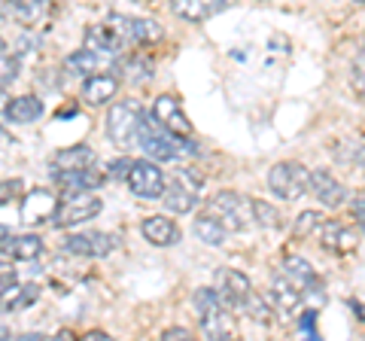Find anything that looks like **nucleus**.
<instances>
[{
    "label": "nucleus",
    "mask_w": 365,
    "mask_h": 341,
    "mask_svg": "<svg viewBox=\"0 0 365 341\" xmlns=\"http://www.w3.org/2000/svg\"><path fill=\"white\" fill-rule=\"evenodd\" d=\"M119 71H122V76L128 79V83H146V79L153 76V64L146 58H140V55H134V58H125L119 64Z\"/></svg>",
    "instance_id": "32"
},
{
    "label": "nucleus",
    "mask_w": 365,
    "mask_h": 341,
    "mask_svg": "<svg viewBox=\"0 0 365 341\" xmlns=\"http://www.w3.org/2000/svg\"><path fill=\"white\" fill-rule=\"evenodd\" d=\"M353 88L365 98V49L356 55V61H353Z\"/></svg>",
    "instance_id": "36"
},
{
    "label": "nucleus",
    "mask_w": 365,
    "mask_h": 341,
    "mask_svg": "<svg viewBox=\"0 0 365 341\" xmlns=\"http://www.w3.org/2000/svg\"><path fill=\"white\" fill-rule=\"evenodd\" d=\"M228 0H170V9L174 16H180L182 21H207L210 16H216Z\"/></svg>",
    "instance_id": "24"
},
{
    "label": "nucleus",
    "mask_w": 365,
    "mask_h": 341,
    "mask_svg": "<svg viewBox=\"0 0 365 341\" xmlns=\"http://www.w3.org/2000/svg\"><path fill=\"white\" fill-rule=\"evenodd\" d=\"M356 4H365V0H356Z\"/></svg>",
    "instance_id": "49"
},
{
    "label": "nucleus",
    "mask_w": 365,
    "mask_h": 341,
    "mask_svg": "<svg viewBox=\"0 0 365 341\" xmlns=\"http://www.w3.org/2000/svg\"><path fill=\"white\" fill-rule=\"evenodd\" d=\"M253 213H256V225H262V229H277L280 225V210L271 208L268 201L253 198Z\"/></svg>",
    "instance_id": "33"
},
{
    "label": "nucleus",
    "mask_w": 365,
    "mask_h": 341,
    "mask_svg": "<svg viewBox=\"0 0 365 341\" xmlns=\"http://www.w3.org/2000/svg\"><path fill=\"white\" fill-rule=\"evenodd\" d=\"M216 292H220V299L232 311H244L247 299L253 295V283H250V278L244 275V271L222 268L220 275H216Z\"/></svg>",
    "instance_id": "12"
},
{
    "label": "nucleus",
    "mask_w": 365,
    "mask_h": 341,
    "mask_svg": "<svg viewBox=\"0 0 365 341\" xmlns=\"http://www.w3.org/2000/svg\"><path fill=\"white\" fill-rule=\"evenodd\" d=\"M299 323H302V329L311 338H319V332H317V311H304V317H302Z\"/></svg>",
    "instance_id": "40"
},
{
    "label": "nucleus",
    "mask_w": 365,
    "mask_h": 341,
    "mask_svg": "<svg viewBox=\"0 0 365 341\" xmlns=\"http://www.w3.org/2000/svg\"><path fill=\"white\" fill-rule=\"evenodd\" d=\"M43 113H46L43 98L19 95V98H13V101H6L4 104V122H9V125H31V122H37Z\"/></svg>",
    "instance_id": "18"
},
{
    "label": "nucleus",
    "mask_w": 365,
    "mask_h": 341,
    "mask_svg": "<svg viewBox=\"0 0 365 341\" xmlns=\"http://www.w3.org/2000/svg\"><path fill=\"white\" fill-rule=\"evenodd\" d=\"M137 146L153 158V162H170V158H180V156H189L195 153L189 138H180V134L168 131L162 122H158L153 113L143 116V125H140V138H137Z\"/></svg>",
    "instance_id": "1"
},
{
    "label": "nucleus",
    "mask_w": 365,
    "mask_h": 341,
    "mask_svg": "<svg viewBox=\"0 0 365 341\" xmlns=\"http://www.w3.org/2000/svg\"><path fill=\"white\" fill-rule=\"evenodd\" d=\"M52 4H55V0H52Z\"/></svg>",
    "instance_id": "52"
},
{
    "label": "nucleus",
    "mask_w": 365,
    "mask_h": 341,
    "mask_svg": "<svg viewBox=\"0 0 365 341\" xmlns=\"http://www.w3.org/2000/svg\"><path fill=\"white\" fill-rule=\"evenodd\" d=\"M350 213H353V223H356L359 229L365 232V195L353 198V204H350Z\"/></svg>",
    "instance_id": "39"
},
{
    "label": "nucleus",
    "mask_w": 365,
    "mask_h": 341,
    "mask_svg": "<svg viewBox=\"0 0 365 341\" xmlns=\"http://www.w3.org/2000/svg\"><path fill=\"white\" fill-rule=\"evenodd\" d=\"M95 165V150L86 143L67 146V150H58L49 158V170L52 174H67V170H83Z\"/></svg>",
    "instance_id": "20"
},
{
    "label": "nucleus",
    "mask_w": 365,
    "mask_h": 341,
    "mask_svg": "<svg viewBox=\"0 0 365 341\" xmlns=\"http://www.w3.org/2000/svg\"><path fill=\"white\" fill-rule=\"evenodd\" d=\"M9 9H13V6H9V0H0V21L6 19V13H9Z\"/></svg>",
    "instance_id": "43"
},
{
    "label": "nucleus",
    "mask_w": 365,
    "mask_h": 341,
    "mask_svg": "<svg viewBox=\"0 0 365 341\" xmlns=\"http://www.w3.org/2000/svg\"><path fill=\"white\" fill-rule=\"evenodd\" d=\"M146 110L137 101H119L107 113V138L116 146H131L140 138V125H143Z\"/></svg>",
    "instance_id": "5"
},
{
    "label": "nucleus",
    "mask_w": 365,
    "mask_h": 341,
    "mask_svg": "<svg viewBox=\"0 0 365 341\" xmlns=\"http://www.w3.org/2000/svg\"><path fill=\"white\" fill-rule=\"evenodd\" d=\"M25 195V183L19 177H9V180H0V208L4 204H13L16 198Z\"/></svg>",
    "instance_id": "34"
},
{
    "label": "nucleus",
    "mask_w": 365,
    "mask_h": 341,
    "mask_svg": "<svg viewBox=\"0 0 365 341\" xmlns=\"http://www.w3.org/2000/svg\"><path fill=\"white\" fill-rule=\"evenodd\" d=\"M13 16L21 21V25H37L43 21V16L52 9V0H13Z\"/></svg>",
    "instance_id": "28"
},
{
    "label": "nucleus",
    "mask_w": 365,
    "mask_h": 341,
    "mask_svg": "<svg viewBox=\"0 0 365 341\" xmlns=\"http://www.w3.org/2000/svg\"><path fill=\"white\" fill-rule=\"evenodd\" d=\"M58 195L49 189H34L21 195V220L25 223H43L55 217V208H58Z\"/></svg>",
    "instance_id": "17"
},
{
    "label": "nucleus",
    "mask_w": 365,
    "mask_h": 341,
    "mask_svg": "<svg viewBox=\"0 0 365 341\" xmlns=\"http://www.w3.org/2000/svg\"><path fill=\"white\" fill-rule=\"evenodd\" d=\"M19 283V278H16V268H9V265H0V299L13 290Z\"/></svg>",
    "instance_id": "37"
},
{
    "label": "nucleus",
    "mask_w": 365,
    "mask_h": 341,
    "mask_svg": "<svg viewBox=\"0 0 365 341\" xmlns=\"http://www.w3.org/2000/svg\"><path fill=\"white\" fill-rule=\"evenodd\" d=\"M52 180L58 183L61 192H95L107 183V174H101L95 168H83V170H67V174H52Z\"/></svg>",
    "instance_id": "21"
},
{
    "label": "nucleus",
    "mask_w": 365,
    "mask_h": 341,
    "mask_svg": "<svg viewBox=\"0 0 365 341\" xmlns=\"http://www.w3.org/2000/svg\"><path fill=\"white\" fill-rule=\"evenodd\" d=\"M86 338H88V341H104V338H110V335H107V332H86Z\"/></svg>",
    "instance_id": "44"
},
{
    "label": "nucleus",
    "mask_w": 365,
    "mask_h": 341,
    "mask_svg": "<svg viewBox=\"0 0 365 341\" xmlns=\"http://www.w3.org/2000/svg\"><path fill=\"white\" fill-rule=\"evenodd\" d=\"M107 25L122 40V46H146V43L162 40V28L150 19H134V16L113 13V16H107Z\"/></svg>",
    "instance_id": "7"
},
{
    "label": "nucleus",
    "mask_w": 365,
    "mask_h": 341,
    "mask_svg": "<svg viewBox=\"0 0 365 341\" xmlns=\"http://www.w3.org/2000/svg\"><path fill=\"white\" fill-rule=\"evenodd\" d=\"M0 253L19 263H34L43 256V238L40 235H13L0 229Z\"/></svg>",
    "instance_id": "15"
},
{
    "label": "nucleus",
    "mask_w": 365,
    "mask_h": 341,
    "mask_svg": "<svg viewBox=\"0 0 365 341\" xmlns=\"http://www.w3.org/2000/svg\"><path fill=\"white\" fill-rule=\"evenodd\" d=\"M101 210H104V201L91 195V192H67V198H61L58 208H55L52 225L55 229H73V225L95 220Z\"/></svg>",
    "instance_id": "6"
},
{
    "label": "nucleus",
    "mask_w": 365,
    "mask_h": 341,
    "mask_svg": "<svg viewBox=\"0 0 365 341\" xmlns=\"http://www.w3.org/2000/svg\"><path fill=\"white\" fill-rule=\"evenodd\" d=\"M40 299V287L37 283H25V287H16L9 290L4 299H0V305H4V311H21V308H31L34 302Z\"/></svg>",
    "instance_id": "29"
},
{
    "label": "nucleus",
    "mask_w": 365,
    "mask_h": 341,
    "mask_svg": "<svg viewBox=\"0 0 365 341\" xmlns=\"http://www.w3.org/2000/svg\"><path fill=\"white\" fill-rule=\"evenodd\" d=\"M6 335H9V332H6V329H0V338H6Z\"/></svg>",
    "instance_id": "47"
},
{
    "label": "nucleus",
    "mask_w": 365,
    "mask_h": 341,
    "mask_svg": "<svg viewBox=\"0 0 365 341\" xmlns=\"http://www.w3.org/2000/svg\"><path fill=\"white\" fill-rule=\"evenodd\" d=\"M6 104V98H4V86H0V107H4Z\"/></svg>",
    "instance_id": "46"
},
{
    "label": "nucleus",
    "mask_w": 365,
    "mask_h": 341,
    "mask_svg": "<svg viewBox=\"0 0 365 341\" xmlns=\"http://www.w3.org/2000/svg\"><path fill=\"white\" fill-rule=\"evenodd\" d=\"M192 305L198 311V326L201 332L213 338V341H222V338H232L235 335V320H232V308L220 299V292L207 290V287H198L192 292Z\"/></svg>",
    "instance_id": "2"
},
{
    "label": "nucleus",
    "mask_w": 365,
    "mask_h": 341,
    "mask_svg": "<svg viewBox=\"0 0 365 341\" xmlns=\"http://www.w3.org/2000/svg\"><path fill=\"white\" fill-rule=\"evenodd\" d=\"M162 201H165L168 210H174V213H189V210L198 204V192L192 189L189 183H182V180H174V183L165 189Z\"/></svg>",
    "instance_id": "25"
},
{
    "label": "nucleus",
    "mask_w": 365,
    "mask_h": 341,
    "mask_svg": "<svg viewBox=\"0 0 365 341\" xmlns=\"http://www.w3.org/2000/svg\"><path fill=\"white\" fill-rule=\"evenodd\" d=\"M107 64H110V55L83 46V49H76L73 55H67L64 58V71L73 73V76H95V73L104 71Z\"/></svg>",
    "instance_id": "22"
},
{
    "label": "nucleus",
    "mask_w": 365,
    "mask_h": 341,
    "mask_svg": "<svg viewBox=\"0 0 365 341\" xmlns=\"http://www.w3.org/2000/svg\"><path fill=\"white\" fill-rule=\"evenodd\" d=\"M116 92H119V79L113 73H95V76H86L79 98H83L88 107H104V104H110V101L116 98Z\"/></svg>",
    "instance_id": "19"
},
{
    "label": "nucleus",
    "mask_w": 365,
    "mask_h": 341,
    "mask_svg": "<svg viewBox=\"0 0 365 341\" xmlns=\"http://www.w3.org/2000/svg\"><path fill=\"white\" fill-rule=\"evenodd\" d=\"M0 138H6V131H4V125H0Z\"/></svg>",
    "instance_id": "48"
},
{
    "label": "nucleus",
    "mask_w": 365,
    "mask_h": 341,
    "mask_svg": "<svg viewBox=\"0 0 365 341\" xmlns=\"http://www.w3.org/2000/svg\"><path fill=\"white\" fill-rule=\"evenodd\" d=\"M140 235L153 247H174L180 241V229L170 217H146L140 223Z\"/></svg>",
    "instance_id": "23"
},
{
    "label": "nucleus",
    "mask_w": 365,
    "mask_h": 341,
    "mask_svg": "<svg viewBox=\"0 0 365 341\" xmlns=\"http://www.w3.org/2000/svg\"><path fill=\"white\" fill-rule=\"evenodd\" d=\"M323 223H326V217L319 210H302L292 223V235L295 238H317L319 229H323Z\"/></svg>",
    "instance_id": "31"
},
{
    "label": "nucleus",
    "mask_w": 365,
    "mask_h": 341,
    "mask_svg": "<svg viewBox=\"0 0 365 341\" xmlns=\"http://www.w3.org/2000/svg\"><path fill=\"white\" fill-rule=\"evenodd\" d=\"M86 46L88 49H95V52H104V55H119L125 46H122V40L116 37V34H113V28L107 25H91L88 31H86Z\"/></svg>",
    "instance_id": "26"
},
{
    "label": "nucleus",
    "mask_w": 365,
    "mask_h": 341,
    "mask_svg": "<svg viewBox=\"0 0 365 341\" xmlns=\"http://www.w3.org/2000/svg\"><path fill=\"white\" fill-rule=\"evenodd\" d=\"M6 52H9V46H6V40L0 37V55H6Z\"/></svg>",
    "instance_id": "45"
},
{
    "label": "nucleus",
    "mask_w": 365,
    "mask_h": 341,
    "mask_svg": "<svg viewBox=\"0 0 365 341\" xmlns=\"http://www.w3.org/2000/svg\"><path fill=\"white\" fill-rule=\"evenodd\" d=\"M9 4H13V0H9Z\"/></svg>",
    "instance_id": "50"
},
{
    "label": "nucleus",
    "mask_w": 365,
    "mask_h": 341,
    "mask_svg": "<svg viewBox=\"0 0 365 341\" xmlns=\"http://www.w3.org/2000/svg\"><path fill=\"white\" fill-rule=\"evenodd\" d=\"M131 170V158H119V162H113L107 168V180H119V177H128Z\"/></svg>",
    "instance_id": "38"
},
{
    "label": "nucleus",
    "mask_w": 365,
    "mask_h": 341,
    "mask_svg": "<svg viewBox=\"0 0 365 341\" xmlns=\"http://www.w3.org/2000/svg\"><path fill=\"white\" fill-rule=\"evenodd\" d=\"M128 189L134 192L137 198H146V201H155L165 195V174L153 158H140V162H131V170H128Z\"/></svg>",
    "instance_id": "9"
},
{
    "label": "nucleus",
    "mask_w": 365,
    "mask_h": 341,
    "mask_svg": "<svg viewBox=\"0 0 365 341\" xmlns=\"http://www.w3.org/2000/svg\"><path fill=\"white\" fill-rule=\"evenodd\" d=\"M271 305H274V314H277L280 320H292L295 314H302L304 292L295 287L287 275H274L271 278Z\"/></svg>",
    "instance_id": "13"
},
{
    "label": "nucleus",
    "mask_w": 365,
    "mask_h": 341,
    "mask_svg": "<svg viewBox=\"0 0 365 341\" xmlns=\"http://www.w3.org/2000/svg\"><path fill=\"white\" fill-rule=\"evenodd\" d=\"M353 162H356L362 170H365V143H359V146H353Z\"/></svg>",
    "instance_id": "42"
},
{
    "label": "nucleus",
    "mask_w": 365,
    "mask_h": 341,
    "mask_svg": "<svg viewBox=\"0 0 365 341\" xmlns=\"http://www.w3.org/2000/svg\"><path fill=\"white\" fill-rule=\"evenodd\" d=\"M195 238L201 244H207V247H222L225 244V238H228V229L225 225L216 220V217H210V213H204V217H198L195 220Z\"/></svg>",
    "instance_id": "27"
},
{
    "label": "nucleus",
    "mask_w": 365,
    "mask_h": 341,
    "mask_svg": "<svg viewBox=\"0 0 365 341\" xmlns=\"http://www.w3.org/2000/svg\"><path fill=\"white\" fill-rule=\"evenodd\" d=\"M283 275H287L295 287L304 292V299H311L314 305H323L326 302V283L323 278L317 275V268L307 263L304 256H295V253H287L283 256Z\"/></svg>",
    "instance_id": "8"
},
{
    "label": "nucleus",
    "mask_w": 365,
    "mask_h": 341,
    "mask_svg": "<svg viewBox=\"0 0 365 341\" xmlns=\"http://www.w3.org/2000/svg\"><path fill=\"white\" fill-rule=\"evenodd\" d=\"M153 116L162 122L168 131L180 134V138H192V122H189L177 95H158L155 104H153Z\"/></svg>",
    "instance_id": "14"
},
{
    "label": "nucleus",
    "mask_w": 365,
    "mask_h": 341,
    "mask_svg": "<svg viewBox=\"0 0 365 341\" xmlns=\"http://www.w3.org/2000/svg\"><path fill=\"white\" fill-rule=\"evenodd\" d=\"M16 76H19V55H13V52L0 55V86L13 83Z\"/></svg>",
    "instance_id": "35"
},
{
    "label": "nucleus",
    "mask_w": 365,
    "mask_h": 341,
    "mask_svg": "<svg viewBox=\"0 0 365 341\" xmlns=\"http://www.w3.org/2000/svg\"><path fill=\"white\" fill-rule=\"evenodd\" d=\"M244 314H247L253 323H259V326H271V323H274V305H268L265 295H259L256 290H253V295L247 299Z\"/></svg>",
    "instance_id": "30"
},
{
    "label": "nucleus",
    "mask_w": 365,
    "mask_h": 341,
    "mask_svg": "<svg viewBox=\"0 0 365 341\" xmlns=\"http://www.w3.org/2000/svg\"><path fill=\"white\" fill-rule=\"evenodd\" d=\"M162 338H165V341H186V338H189V329H180V326L165 329Z\"/></svg>",
    "instance_id": "41"
},
{
    "label": "nucleus",
    "mask_w": 365,
    "mask_h": 341,
    "mask_svg": "<svg viewBox=\"0 0 365 341\" xmlns=\"http://www.w3.org/2000/svg\"><path fill=\"white\" fill-rule=\"evenodd\" d=\"M311 195L323 204V208H329V210H335V208H341V204L350 201L347 186L341 183L332 170H326V168H314L311 170Z\"/></svg>",
    "instance_id": "11"
},
{
    "label": "nucleus",
    "mask_w": 365,
    "mask_h": 341,
    "mask_svg": "<svg viewBox=\"0 0 365 341\" xmlns=\"http://www.w3.org/2000/svg\"><path fill=\"white\" fill-rule=\"evenodd\" d=\"M64 250L83 259H101L116 250V238L107 232H73L64 238Z\"/></svg>",
    "instance_id": "10"
},
{
    "label": "nucleus",
    "mask_w": 365,
    "mask_h": 341,
    "mask_svg": "<svg viewBox=\"0 0 365 341\" xmlns=\"http://www.w3.org/2000/svg\"><path fill=\"white\" fill-rule=\"evenodd\" d=\"M268 189L280 201H299L302 195H311V168L302 162H277L268 170Z\"/></svg>",
    "instance_id": "4"
},
{
    "label": "nucleus",
    "mask_w": 365,
    "mask_h": 341,
    "mask_svg": "<svg viewBox=\"0 0 365 341\" xmlns=\"http://www.w3.org/2000/svg\"><path fill=\"white\" fill-rule=\"evenodd\" d=\"M317 238H319V247H323L326 253H335V256H347L356 250V232L347 229V225L338 223V220H326Z\"/></svg>",
    "instance_id": "16"
},
{
    "label": "nucleus",
    "mask_w": 365,
    "mask_h": 341,
    "mask_svg": "<svg viewBox=\"0 0 365 341\" xmlns=\"http://www.w3.org/2000/svg\"><path fill=\"white\" fill-rule=\"evenodd\" d=\"M362 195H365V192H362Z\"/></svg>",
    "instance_id": "51"
},
{
    "label": "nucleus",
    "mask_w": 365,
    "mask_h": 341,
    "mask_svg": "<svg viewBox=\"0 0 365 341\" xmlns=\"http://www.w3.org/2000/svg\"><path fill=\"white\" fill-rule=\"evenodd\" d=\"M210 217H216L228 232H250L256 225V213H253V198L241 195V192H232V189H222L207 201V210Z\"/></svg>",
    "instance_id": "3"
}]
</instances>
